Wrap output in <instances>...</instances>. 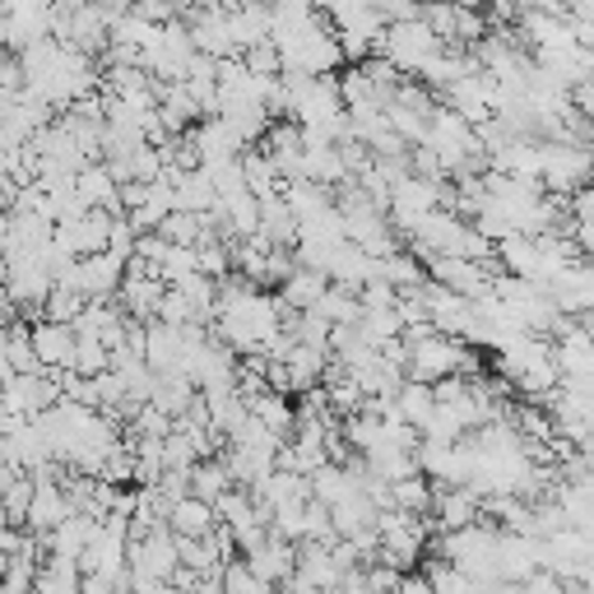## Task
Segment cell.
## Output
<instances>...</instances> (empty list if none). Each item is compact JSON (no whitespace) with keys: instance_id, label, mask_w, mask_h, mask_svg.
Masks as SVG:
<instances>
[{"instance_id":"18","label":"cell","mask_w":594,"mask_h":594,"mask_svg":"<svg viewBox=\"0 0 594 594\" xmlns=\"http://www.w3.org/2000/svg\"><path fill=\"white\" fill-rule=\"evenodd\" d=\"M195 270H201V265H195V247H168V255H163V279L168 284H182L186 279V274H195Z\"/></svg>"},{"instance_id":"4","label":"cell","mask_w":594,"mask_h":594,"mask_svg":"<svg viewBox=\"0 0 594 594\" xmlns=\"http://www.w3.org/2000/svg\"><path fill=\"white\" fill-rule=\"evenodd\" d=\"M33 344H37V363H43V367H70L79 334H75V325L47 321V316H43V321L33 325Z\"/></svg>"},{"instance_id":"20","label":"cell","mask_w":594,"mask_h":594,"mask_svg":"<svg viewBox=\"0 0 594 594\" xmlns=\"http://www.w3.org/2000/svg\"><path fill=\"white\" fill-rule=\"evenodd\" d=\"M5 284H10V261L0 255V288H5Z\"/></svg>"},{"instance_id":"19","label":"cell","mask_w":594,"mask_h":594,"mask_svg":"<svg viewBox=\"0 0 594 594\" xmlns=\"http://www.w3.org/2000/svg\"><path fill=\"white\" fill-rule=\"evenodd\" d=\"M14 103H19V89H5V84H0V116H5Z\"/></svg>"},{"instance_id":"14","label":"cell","mask_w":594,"mask_h":594,"mask_svg":"<svg viewBox=\"0 0 594 594\" xmlns=\"http://www.w3.org/2000/svg\"><path fill=\"white\" fill-rule=\"evenodd\" d=\"M75 372H84V376H98V372H107L112 367V349L98 340V334H79V344H75Z\"/></svg>"},{"instance_id":"6","label":"cell","mask_w":594,"mask_h":594,"mask_svg":"<svg viewBox=\"0 0 594 594\" xmlns=\"http://www.w3.org/2000/svg\"><path fill=\"white\" fill-rule=\"evenodd\" d=\"M37 483V479H33ZM70 498H66V488L61 483H37V492H33V502H28V529H56L66 516H70Z\"/></svg>"},{"instance_id":"22","label":"cell","mask_w":594,"mask_h":594,"mask_svg":"<svg viewBox=\"0 0 594 594\" xmlns=\"http://www.w3.org/2000/svg\"><path fill=\"white\" fill-rule=\"evenodd\" d=\"M0 413H5V395H0Z\"/></svg>"},{"instance_id":"11","label":"cell","mask_w":594,"mask_h":594,"mask_svg":"<svg viewBox=\"0 0 594 594\" xmlns=\"http://www.w3.org/2000/svg\"><path fill=\"white\" fill-rule=\"evenodd\" d=\"M395 506L400 511H413V516H427L432 511V479L419 469V473H409V479H395Z\"/></svg>"},{"instance_id":"16","label":"cell","mask_w":594,"mask_h":594,"mask_svg":"<svg viewBox=\"0 0 594 594\" xmlns=\"http://www.w3.org/2000/svg\"><path fill=\"white\" fill-rule=\"evenodd\" d=\"M242 61H247L255 75H284V52H279V43H274V37H265V43L247 47V52H242Z\"/></svg>"},{"instance_id":"12","label":"cell","mask_w":594,"mask_h":594,"mask_svg":"<svg viewBox=\"0 0 594 594\" xmlns=\"http://www.w3.org/2000/svg\"><path fill=\"white\" fill-rule=\"evenodd\" d=\"M89 307V293H79V288H70V284H56L52 293H47V302H43V316L47 321H66V325H75V316Z\"/></svg>"},{"instance_id":"2","label":"cell","mask_w":594,"mask_h":594,"mask_svg":"<svg viewBox=\"0 0 594 594\" xmlns=\"http://www.w3.org/2000/svg\"><path fill=\"white\" fill-rule=\"evenodd\" d=\"M122 279H126V261L112 251H89L75 265V288L89 297H116L122 293Z\"/></svg>"},{"instance_id":"5","label":"cell","mask_w":594,"mask_h":594,"mask_svg":"<svg viewBox=\"0 0 594 594\" xmlns=\"http://www.w3.org/2000/svg\"><path fill=\"white\" fill-rule=\"evenodd\" d=\"M172 534H186V539H205V534L219 525V511H214V502L195 498V492H186L182 502H172V516H168Z\"/></svg>"},{"instance_id":"17","label":"cell","mask_w":594,"mask_h":594,"mask_svg":"<svg viewBox=\"0 0 594 594\" xmlns=\"http://www.w3.org/2000/svg\"><path fill=\"white\" fill-rule=\"evenodd\" d=\"M224 590H251V594H265L270 585H265L261 576H255L247 558H228V562H224Z\"/></svg>"},{"instance_id":"1","label":"cell","mask_w":594,"mask_h":594,"mask_svg":"<svg viewBox=\"0 0 594 594\" xmlns=\"http://www.w3.org/2000/svg\"><path fill=\"white\" fill-rule=\"evenodd\" d=\"M442 47H446V43L427 28V19L419 14V19H400V24H386V33L376 37V47H372V52L390 56V61L400 66V70H409V75H419Z\"/></svg>"},{"instance_id":"15","label":"cell","mask_w":594,"mask_h":594,"mask_svg":"<svg viewBox=\"0 0 594 594\" xmlns=\"http://www.w3.org/2000/svg\"><path fill=\"white\" fill-rule=\"evenodd\" d=\"M33 492H37V483H33V473H19V479L0 492L5 498V511H10V525H24L28 521V502H33Z\"/></svg>"},{"instance_id":"13","label":"cell","mask_w":594,"mask_h":594,"mask_svg":"<svg viewBox=\"0 0 594 594\" xmlns=\"http://www.w3.org/2000/svg\"><path fill=\"white\" fill-rule=\"evenodd\" d=\"M381 279H390L395 288H409V284H423L427 270L413 261V251H390L381 255Z\"/></svg>"},{"instance_id":"9","label":"cell","mask_w":594,"mask_h":594,"mask_svg":"<svg viewBox=\"0 0 594 594\" xmlns=\"http://www.w3.org/2000/svg\"><path fill=\"white\" fill-rule=\"evenodd\" d=\"M432 404H437L432 386H427V381H413V376H404V386L395 390V413H400L404 423H413V427H423V423H427Z\"/></svg>"},{"instance_id":"21","label":"cell","mask_w":594,"mask_h":594,"mask_svg":"<svg viewBox=\"0 0 594 594\" xmlns=\"http://www.w3.org/2000/svg\"><path fill=\"white\" fill-rule=\"evenodd\" d=\"M0 525H10V511H5V498H0Z\"/></svg>"},{"instance_id":"8","label":"cell","mask_w":594,"mask_h":594,"mask_svg":"<svg viewBox=\"0 0 594 594\" xmlns=\"http://www.w3.org/2000/svg\"><path fill=\"white\" fill-rule=\"evenodd\" d=\"M316 311H321L330 325H358V321H363V297H358V288L330 284V288L321 293V302H316Z\"/></svg>"},{"instance_id":"10","label":"cell","mask_w":594,"mask_h":594,"mask_svg":"<svg viewBox=\"0 0 594 594\" xmlns=\"http://www.w3.org/2000/svg\"><path fill=\"white\" fill-rule=\"evenodd\" d=\"M228 488H232V473H228V465L219 460V455H205V460H195V469H191V492H195V498L219 502Z\"/></svg>"},{"instance_id":"3","label":"cell","mask_w":594,"mask_h":594,"mask_svg":"<svg viewBox=\"0 0 594 594\" xmlns=\"http://www.w3.org/2000/svg\"><path fill=\"white\" fill-rule=\"evenodd\" d=\"M270 28H274L270 0H237V5H228V33H232V47L237 52L265 43Z\"/></svg>"},{"instance_id":"7","label":"cell","mask_w":594,"mask_h":594,"mask_svg":"<svg viewBox=\"0 0 594 594\" xmlns=\"http://www.w3.org/2000/svg\"><path fill=\"white\" fill-rule=\"evenodd\" d=\"M330 288V274L325 270H311V265H297L288 279L279 284V297H284V307H293V311H307V307H316L321 302V293Z\"/></svg>"}]
</instances>
